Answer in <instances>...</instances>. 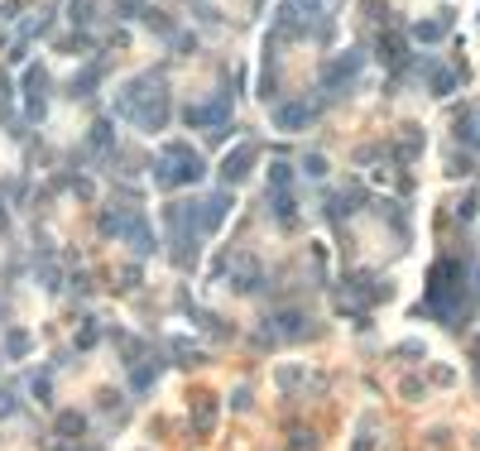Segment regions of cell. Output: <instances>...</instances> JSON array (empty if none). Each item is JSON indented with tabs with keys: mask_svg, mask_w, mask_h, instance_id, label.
Returning a JSON list of instances; mask_svg holds the SVG:
<instances>
[{
	"mask_svg": "<svg viewBox=\"0 0 480 451\" xmlns=\"http://www.w3.org/2000/svg\"><path fill=\"white\" fill-rule=\"evenodd\" d=\"M82 427H87V418H82V413H63V418H58V432H63V437H77Z\"/></svg>",
	"mask_w": 480,
	"mask_h": 451,
	"instance_id": "30bf717a",
	"label": "cell"
},
{
	"mask_svg": "<svg viewBox=\"0 0 480 451\" xmlns=\"http://www.w3.org/2000/svg\"><path fill=\"white\" fill-rule=\"evenodd\" d=\"M5 350H10L15 360H20V355H29V336H25V331H10V336H5Z\"/></svg>",
	"mask_w": 480,
	"mask_h": 451,
	"instance_id": "8fae6325",
	"label": "cell"
},
{
	"mask_svg": "<svg viewBox=\"0 0 480 451\" xmlns=\"http://www.w3.org/2000/svg\"><path fill=\"white\" fill-rule=\"evenodd\" d=\"M269 187H274V192L289 187V163H274V168H269Z\"/></svg>",
	"mask_w": 480,
	"mask_h": 451,
	"instance_id": "4fadbf2b",
	"label": "cell"
},
{
	"mask_svg": "<svg viewBox=\"0 0 480 451\" xmlns=\"http://www.w3.org/2000/svg\"><path fill=\"white\" fill-rule=\"evenodd\" d=\"M173 350H178V355H183V360H192V355H197V360H202V350H197V345H192V341H173Z\"/></svg>",
	"mask_w": 480,
	"mask_h": 451,
	"instance_id": "9a60e30c",
	"label": "cell"
},
{
	"mask_svg": "<svg viewBox=\"0 0 480 451\" xmlns=\"http://www.w3.org/2000/svg\"><path fill=\"white\" fill-rule=\"evenodd\" d=\"M202 178V159L187 144H163L159 163H154V183L159 187H187Z\"/></svg>",
	"mask_w": 480,
	"mask_h": 451,
	"instance_id": "6da1fadb",
	"label": "cell"
},
{
	"mask_svg": "<svg viewBox=\"0 0 480 451\" xmlns=\"http://www.w3.org/2000/svg\"><path fill=\"white\" fill-rule=\"evenodd\" d=\"M187 125H192V130H212V134H221V130H226V101L192 106V110H187Z\"/></svg>",
	"mask_w": 480,
	"mask_h": 451,
	"instance_id": "5b68a950",
	"label": "cell"
},
{
	"mask_svg": "<svg viewBox=\"0 0 480 451\" xmlns=\"http://www.w3.org/2000/svg\"><path fill=\"white\" fill-rule=\"evenodd\" d=\"M125 120L139 125V130H163V120H168V96H163V87H159V91H144V96L130 106Z\"/></svg>",
	"mask_w": 480,
	"mask_h": 451,
	"instance_id": "3957f363",
	"label": "cell"
},
{
	"mask_svg": "<svg viewBox=\"0 0 480 451\" xmlns=\"http://www.w3.org/2000/svg\"><path fill=\"white\" fill-rule=\"evenodd\" d=\"M298 5H308L312 15H317V10H327V0H298Z\"/></svg>",
	"mask_w": 480,
	"mask_h": 451,
	"instance_id": "ac0fdd59",
	"label": "cell"
},
{
	"mask_svg": "<svg viewBox=\"0 0 480 451\" xmlns=\"http://www.w3.org/2000/svg\"><path fill=\"white\" fill-rule=\"evenodd\" d=\"M250 163H255V144H240V149H231V154H226V163H221V178H226V183H240V178L250 173Z\"/></svg>",
	"mask_w": 480,
	"mask_h": 451,
	"instance_id": "52a82bcc",
	"label": "cell"
},
{
	"mask_svg": "<svg viewBox=\"0 0 480 451\" xmlns=\"http://www.w3.org/2000/svg\"><path fill=\"white\" fill-rule=\"evenodd\" d=\"M269 326H274L279 336H303V317H298V312H279V317H269Z\"/></svg>",
	"mask_w": 480,
	"mask_h": 451,
	"instance_id": "9c48e42d",
	"label": "cell"
},
{
	"mask_svg": "<svg viewBox=\"0 0 480 451\" xmlns=\"http://www.w3.org/2000/svg\"><path fill=\"white\" fill-rule=\"evenodd\" d=\"M312 120V110L303 106V101H279L274 106V130H303Z\"/></svg>",
	"mask_w": 480,
	"mask_h": 451,
	"instance_id": "8992f818",
	"label": "cell"
},
{
	"mask_svg": "<svg viewBox=\"0 0 480 451\" xmlns=\"http://www.w3.org/2000/svg\"><path fill=\"white\" fill-rule=\"evenodd\" d=\"M274 207H279V221H284V226H293V221H298L293 197H289V192H279V202H274Z\"/></svg>",
	"mask_w": 480,
	"mask_h": 451,
	"instance_id": "7c38bea8",
	"label": "cell"
},
{
	"mask_svg": "<svg viewBox=\"0 0 480 451\" xmlns=\"http://www.w3.org/2000/svg\"><path fill=\"white\" fill-rule=\"evenodd\" d=\"M456 279H461V265H452V260L432 269V288H427V303H432L442 317H456V303H461V284H456Z\"/></svg>",
	"mask_w": 480,
	"mask_h": 451,
	"instance_id": "7a4b0ae2",
	"label": "cell"
},
{
	"mask_svg": "<svg viewBox=\"0 0 480 451\" xmlns=\"http://www.w3.org/2000/svg\"><path fill=\"white\" fill-rule=\"evenodd\" d=\"M308 173L322 178V173H327V159H322V154H308Z\"/></svg>",
	"mask_w": 480,
	"mask_h": 451,
	"instance_id": "2e32d148",
	"label": "cell"
},
{
	"mask_svg": "<svg viewBox=\"0 0 480 451\" xmlns=\"http://www.w3.org/2000/svg\"><path fill=\"white\" fill-rule=\"evenodd\" d=\"M360 63H365V58H360V49H350V53H341L336 63H331V68H327V72H322V87H327V91L346 87V82L355 77V72H360Z\"/></svg>",
	"mask_w": 480,
	"mask_h": 451,
	"instance_id": "277c9868",
	"label": "cell"
},
{
	"mask_svg": "<svg viewBox=\"0 0 480 451\" xmlns=\"http://www.w3.org/2000/svg\"><path fill=\"white\" fill-rule=\"evenodd\" d=\"M447 25H452L447 15H442V20H423V25H413V39H423V44H437V39L447 34Z\"/></svg>",
	"mask_w": 480,
	"mask_h": 451,
	"instance_id": "ba28073f",
	"label": "cell"
},
{
	"mask_svg": "<svg viewBox=\"0 0 480 451\" xmlns=\"http://www.w3.org/2000/svg\"><path fill=\"white\" fill-rule=\"evenodd\" d=\"M91 10H96L91 0H72V20H77V25H91Z\"/></svg>",
	"mask_w": 480,
	"mask_h": 451,
	"instance_id": "5bb4252c",
	"label": "cell"
},
{
	"mask_svg": "<svg viewBox=\"0 0 480 451\" xmlns=\"http://www.w3.org/2000/svg\"><path fill=\"white\" fill-rule=\"evenodd\" d=\"M0 413H15V394L10 389H0Z\"/></svg>",
	"mask_w": 480,
	"mask_h": 451,
	"instance_id": "e0dca14e",
	"label": "cell"
}]
</instances>
